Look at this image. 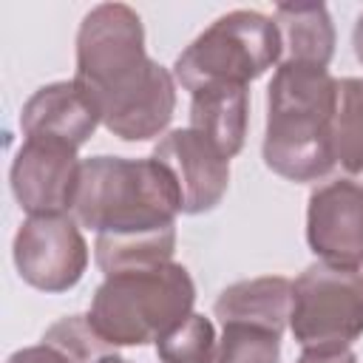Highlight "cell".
<instances>
[{
	"mask_svg": "<svg viewBox=\"0 0 363 363\" xmlns=\"http://www.w3.org/2000/svg\"><path fill=\"white\" fill-rule=\"evenodd\" d=\"M74 79L122 142H147L173 119L176 77L147 57L142 17L125 3H99L82 17Z\"/></svg>",
	"mask_w": 363,
	"mask_h": 363,
	"instance_id": "6da1fadb",
	"label": "cell"
},
{
	"mask_svg": "<svg viewBox=\"0 0 363 363\" xmlns=\"http://www.w3.org/2000/svg\"><path fill=\"white\" fill-rule=\"evenodd\" d=\"M337 79L309 62H278L267 85L264 164L289 182H318L335 162Z\"/></svg>",
	"mask_w": 363,
	"mask_h": 363,
	"instance_id": "7a4b0ae2",
	"label": "cell"
},
{
	"mask_svg": "<svg viewBox=\"0 0 363 363\" xmlns=\"http://www.w3.org/2000/svg\"><path fill=\"white\" fill-rule=\"evenodd\" d=\"M179 213V184L153 156H91L82 162L71 216L96 235L159 233L176 227Z\"/></svg>",
	"mask_w": 363,
	"mask_h": 363,
	"instance_id": "3957f363",
	"label": "cell"
},
{
	"mask_svg": "<svg viewBox=\"0 0 363 363\" xmlns=\"http://www.w3.org/2000/svg\"><path fill=\"white\" fill-rule=\"evenodd\" d=\"M193 303L196 284L187 267L167 261L105 275L91 298L88 320L111 346H145L184 320Z\"/></svg>",
	"mask_w": 363,
	"mask_h": 363,
	"instance_id": "277c9868",
	"label": "cell"
},
{
	"mask_svg": "<svg viewBox=\"0 0 363 363\" xmlns=\"http://www.w3.org/2000/svg\"><path fill=\"white\" fill-rule=\"evenodd\" d=\"M281 62V34L272 17L235 9L210 23L173 62L184 91L204 85H250Z\"/></svg>",
	"mask_w": 363,
	"mask_h": 363,
	"instance_id": "5b68a950",
	"label": "cell"
},
{
	"mask_svg": "<svg viewBox=\"0 0 363 363\" xmlns=\"http://www.w3.org/2000/svg\"><path fill=\"white\" fill-rule=\"evenodd\" d=\"M289 332L303 349H349L363 335V275L309 264L292 281Z\"/></svg>",
	"mask_w": 363,
	"mask_h": 363,
	"instance_id": "8992f818",
	"label": "cell"
},
{
	"mask_svg": "<svg viewBox=\"0 0 363 363\" xmlns=\"http://www.w3.org/2000/svg\"><path fill=\"white\" fill-rule=\"evenodd\" d=\"M14 267L40 292H68L88 267V244L71 213L28 216L14 235Z\"/></svg>",
	"mask_w": 363,
	"mask_h": 363,
	"instance_id": "52a82bcc",
	"label": "cell"
},
{
	"mask_svg": "<svg viewBox=\"0 0 363 363\" xmlns=\"http://www.w3.org/2000/svg\"><path fill=\"white\" fill-rule=\"evenodd\" d=\"M79 170L82 162L77 159V147L57 139L26 136L14 153L9 182L17 204L28 216H54L71 210Z\"/></svg>",
	"mask_w": 363,
	"mask_h": 363,
	"instance_id": "ba28073f",
	"label": "cell"
},
{
	"mask_svg": "<svg viewBox=\"0 0 363 363\" xmlns=\"http://www.w3.org/2000/svg\"><path fill=\"white\" fill-rule=\"evenodd\" d=\"M306 244L332 267H363V184L354 179H332L309 193Z\"/></svg>",
	"mask_w": 363,
	"mask_h": 363,
	"instance_id": "9c48e42d",
	"label": "cell"
},
{
	"mask_svg": "<svg viewBox=\"0 0 363 363\" xmlns=\"http://www.w3.org/2000/svg\"><path fill=\"white\" fill-rule=\"evenodd\" d=\"M153 159L173 173L182 193V213L199 216L221 204L230 187V159L207 136L190 125L176 128L156 142Z\"/></svg>",
	"mask_w": 363,
	"mask_h": 363,
	"instance_id": "30bf717a",
	"label": "cell"
},
{
	"mask_svg": "<svg viewBox=\"0 0 363 363\" xmlns=\"http://www.w3.org/2000/svg\"><path fill=\"white\" fill-rule=\"evenodd\" d=\"M99 122L102 119L94 99L77 79L48 82L37 88L20 111L23 136L57 139L77 150L94 136Z\"/></svg>",
	"mask_w": 363,
	"mask_h": 363,
	"instance_id": "8fae6325",
	"label": "cell"
},
{
	"mask_svg": "<svg viewBox=\"0 0 363 363\" xmlns=\"http://www.w3.org/2000/svg\"><path fill=\"white\" fill-rule=\"evenodd\" d=\"M292 309V281L284 275H261L235 281L213 303V315L224 323H252L284 335Z\"/></svg>",
	"mask_w": 363,
	"mask_h": 363,
	"instance_id": "7c38bea8",
	"label": "cell"
},
{
	"mask_svg": "<svg viewBox=\"0 0 363 363\" xmlns=\"http://www.w3.org/2000/svg\"><path fill=\"white\" fill-rule=\"evenodd\" d=\"M247 85H204L190 94V128L207 136L227 159L238 156L247 139Z\"/></svg>",
	"mask_w": 363,
	"mask_h": 363,
	"instance_id": "4fadbf2b",
	"label": "cell"
},
{
	"mask_svg": "<svg viewBox=\"0 0 363 363\" xmlns=\"http://www.w3.org/2000/svg\"><path fill=\"white\" fill-rule=\"evenodd\" d=\"M281 34V62H309L326 68L335 54V26L323 3H281L275 6Z\"/></svg>",
	"mask_w": 363,
	"mask_h": 363,
	"instance_id": "5bb4252c",
	"label": "cell"
},
{
	"mask_svg": "<svg viewBox=\"0 0 363 363\" xmlns=\"http://www.w3.org/2000/svg\"><path fill=\"white\" fill-rule=\"evenodd\" d=\"M176 252V227L147 233V235H96L94 258L105 275L133 269V267H153L173 261Z\"/></svg>",
	"mask_w": 363,
	"mask_h": 363,
	"instance_id": "9a60e30c",
	"label": "cell"
},
{
	"mask_svg": "<svg viewBox=\"0 0 363 363\" xmlns=\"http://www.w3.org/2000/svg\"><path fill=\"white\" fill-rule=\"evenodd\" d=\"M335 162L346 173H363V79H337V108L332 119Z\"/></svg>",
	"mask_w": 363,
	"mask_h": 363,
	"instance_id": "2e32d148",
	"label": "cell"
},
{
	"mask_svg": "<svg viewBox=\"0 0 363 363\" xmlns=\"http://www.w3.org/2000/svg\"><path fill=\"white\" fill-rule=\"evenodd\" d=\"M216 346L218 340L213 320L199 312H190L156 340V357L162 363H213Z\"/></svg>",
	"mask_w": 363,
	"mask_h": 363,
	"instance_id": "e0dca14e",
	"label": "cell"
},
{
	"mask_svg": "<svg viewBox=\"0 0 363 363\" xmlns=\"http://www.w3.org/2000/svg\"><path fill=\"white\" fill-rule=\"evenodd\" d=\"M213 363H281V335L252 323H224Z\"/></svg>",
	"mask_w": 363,
	"mask_h": 363,
	"instance_id": "ac0fdd59",
	"label": "cell"
},
{
	"mask_svg": "<svg viewBox=\"0 0 363 363\" xmlns=\"http://www.w3.org/2000/svg\"><path fill=\"white\" fill-rule=\"evenodd\" d=\"M45 343H54L62 349L74 363H96L99 357L111 354L116 346H111L105 337L96 335L88 315H68L57 323H51L43 335Z\"/></svg>",
	"mask_w": 363,
	"mask_h": 363,
	"instance_id": "d6986e66",
	"label": "cell"
},
{
	"mask_svg": "<svg viewBox=\"0 0 363 363\" xmlns=\"http://www.w3.org/2000/svg\"><path fill=\"white\" fill-rule=\"evenodd\" d=\"M6 363H74L62 349H57L54 343L40 340L37 346H23L17 349Z\"/></svg>",
	"mask_w": 363,
	"mask_h": 363,
	"instance_id": "ffe728a7",
	"label": "cell"
},
{
	"mask_svg": "<svg viewBox=\"0 0 363 363\" xmlns=\"http://www.w3.org/2000/svg\"><path fill=\"white\" fill-rule=\"evenodd\" d=\"M295 363H357L352 349H303Z\"/></svg>",
	"mask_w": 363,
	"mask_h": 363,
	"instance_id": "44dd1931",
	"label": "cell"
},
{
	"mask_svg": "<svg viewBox=\"0 0 363 363\" xmlns=\"http://www.w3.org/2000/svg\"><path fill=\"white\" fill-rule=\"evenodd\" d=\"M352 45H354V57L363 62V11L354 20V31H352Z\"/></svg>",
	"mask_w": 363,
	"mask_h": 363,
	"instance_id": "7402d4cb",
	"label": "cell"
},
{
	"mask_svg": "<svg viewBox=\"0 0 363 363\" xmlns=\"http://www.w3.org/2000/svg\"><path fill=\"white\" fill-rule=\"evenodd\" d=\"M96 363H128L122 354H116V352H111V354H105V357H99Z\"/></svg>",
	"mask_w": 363,
	"mask_h": 363,
	"instance_id": "603a6c76",
	"label": "cell"
}]
</instances>
